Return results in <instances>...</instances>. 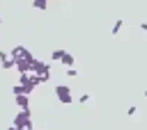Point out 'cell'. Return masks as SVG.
<instances>
[{
	"label": "cell",
	"mask_w": 147,
	"mask_h": 130,
	"mask_svg": "<svg viewBox=\"0 0 147 130\" xmlns=\"http://www.w3.org/2000/svg\"><path fill=\"white\" fill-rule=\"evenodd\" d=\"M14 66H16V64H14V59H11V57L2 62V68H14Z\"/></svg>",
	"instance_id": "9c48e42d"
},
{
	"label": "cell",
	"mask_w": 147,
	"mask_h": 130,
	"mask_svg": "<svg viewBox=\"0 0 147 130\" xmlns=\"http://www.w3.org/2000/svg\"><path fill=\"white\" fill-rule=\"evenodd\" d=\"M145 98H147V89H145Z\"/></svg>",
	"instance_id": "9a60e30c"
},
{
	"label": "cell",
	"mask_w": 147,
	"mask_h": 130,
	"mask_svg": "<svg viewBox=\"0 0 147 130\" xmlns=\"http://www.w3.org/2000/svg\"><path fill=\"white\" fill-rule=\"evenodd\" d=\"M122 25H124V21H122V18H117V21H115V25H113V30H110V34H117V32L122 30Z\"/></svg>",
	"instance_id": "ba28073f"
},
{
	"label": "cell",
	"mask_w": 147,
	"mask_h": 130,
	"mask_svg": "<svg viewBox=\"0 0 147 130\" xmlns=\"http://www.w3.org/2000/svg\"><path fill=\"white\" fill-rule=\"evenodd\" d=\"M9 130H16V128H14V125H11V128H9Z\"/></svg>",
	"instance_id": "2e32d148"
},
{
	"label": "cell",
	"mask_w": 147,
	"mask_h": 130,
	"mask_svg": "<svg viewBox=\"0 0 147 130\" xmlns=\"http://www.w3.org/2000/svg\"><path fill=\"white\" fill-rule=\"evenodd\" d=\"M87 100H90V94H83V96L78 98V103H87Z\"/></svg>",
	"instance_id": "8fae6325"
},
{
	"label": "cell",
	"mask_w": 147,
	"mask_h": 130,
	"mask_svg": "<svg viewBox=\"0 0 147 130\" xmlns=\"http://www.w3.org/2000/svg\"><path fill=\"white\" fill-rule=\"evenodd\" d=\"M126 114H129V116H133V114H136V105H131V107L126 109Z\"/></svg>",
	"instance_id": "7c38bea8"
},
{
	"label": "cell",
	"mask_w": 147,
	"mask_h": 130,
	"mask_svg": "<svg viewBox=\"0 0 147 130\" xmlns=\"http://www.w3.org/2000/svg\"><path fill=\"white\" fill-rule=\"evenodd\" d=\"M51 68H53L51 64L34 59V62H32V66H30V73H32V75H39V78H46V75H51Z\"/></svg>",
	"instance_id": "3957f363"
},
{
	"label": "cell",
	"mask_w": 147,
	"mask_h": 130,
	"mask_svg": "<svg viewBox=\"0 0 147 130\" xmlns=\"http://www.w3.org/2000/svg\"><path fill=\"white\" fill-rule=\"evenodd\" d=\"M140 30H145V32H147V21H142V23H140Z\"/></svg>",
	"instance_id": "5bb4252c"
},
{
	"label": "cell",
	"mask_w": 147,
	"mask_h": 130,
	"mask_svg": "<svg viewBox=\"0 0 147 130\" xmlns=\"http://www.w3.org/2000/svg\"><path fill=\"white\" fill-rule=\"evenodd\" d=\"M64 52H67L64 48H55V50L51 52V59H53V62H62V57H64Z\"/></svg>",
	"instance_id": "277c9868"
},
{
	"label": "cell",
	"mask_w": 147,
	"mask_h": 130,
	"mask_svg": "<svg viewBox=\"0 0 147 130\" xmlns=\"http://www.w3.org/2000/svg\"><path fill=\"white\" fill-rule=\"evenodd\" d=\"M62 64H64L67 68H71V66H74V55H69V52H64V57H62Z\"/></svg>",
	"instance_id": "8992f818"
},
{
	"label": "cell",
	"mask_w": 147,
	"mask_h": 130,
	"mask_svg": "<svg viewBox=\"0 0 147 130\" xmlns=\"http://www.w3.org/2000/svg\"><path fill=\"white\" fill-rule=\"evenodd\" d=\"M16 130H32V121H30V109H18V114L14 116V123H11Z\"/></svg>",
	"instance_id": "6da1fadb"
},
{
	"label": "cell",
	"mask_w": 147,
	"mask_h": 130,
	"mask_svg": "<svg viewBox=\"0 0 147 130\" xmlns=\"http://www.w3.org/2000/svg\"><path fill=\"white\" fill-rule=\"evenodd\" d=\"M5 59H9V57H7V52H5L2 48H0V62H5Z\"/></svg>",
	"instance_id": "4fadbf2b"
},
{
	"label": "cell",
	"mask_w": 147,
	"mask_h": 130,
	"mask_svg": "<svg viewBox=\"0 0 147 130\" xmlns=\"http://www.w3.org/2000/svg\"><path fill=\"white\" fill-rule=\"evenodd\" d=\"M28 103H30V100H28V96H16V105H18V109H23V112H25V109H28Z\"/></svg>",
	"instance_id": "5b68a950"
},
{
	"label": "cell",
	"mask_w": 147,
	"mask_h": 130,
	"mask_svg": "<svg viewBox=\"0 0 147 130\" xmlns=\"http://www.w3.org/2000/svg\"><path fill=\"white\" fill-rule=\"evenodd\" d=\"M67 75H69V78H76L78 71H76V68H67Z\"/></svg>",
	"instance_id": "30bf717a"
},
{
	"label": "cell",
	"mask_w": 147,
	"mask_h": 130,
	"mask_svg": "<svg viewBox=\"0 0 147 130\" xmlns=\"http://www.w3.org/2000/svg\"><path fill=\"white\" fill-rule=\"evenodd\" d=\"M55 98L60 103H74V94L69 84H55Z\"/></svg>",
	"instance_id": "7a4b0ae2"
},
{
	"label": "cell",
	"mask_w": 147,
	"mask_h": 130,
	"mask_svg": "<svg viewBox=\"0 0 147 130\" xmlns=\"http://www.w3.org/2000/svg\"><path fill=\"white\" fill-rule=\"evenodd\" d=\"M0 23H2V16H0Z\"/></svg>",
	"instance_id": "e0dca14e"
},
{
	"label": "cell",
	"mask_w": 147,
	"mask_h": 130,
	"mask_svg": "<svg viewBox=\"0 0 147 130\" xmlns=\"http://www.w3.org/2000/svg\"><path fill=\"white\" fill-rule=\"evenodd\" d=\"M32 7H34V9H48V2H46V0H34Z\"/></svg>",
	"instance_id": "52a82bcc"
}]
</instances>
